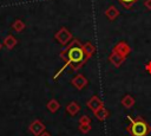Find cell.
I'll return each instance as SVG.
<instances>
[{"mask_svg": "<svg viewBox=\"0 0 151 136\" xmlns=\"http://www.w3.org/2000/svg\"><path fill=\"white\" fill-rule=\"evenodd\" d=\"M59 57L65 61L64 65L70 66L72 71L79 70L88 59L85 54L83 44L78 39L71 40V43L66 45V48L59 53Z\"/></svg>", "mask_w": 151, "mask_h": 136, "instance_id": "obj_1", "label": "cell"}, {"mask_svg": "<svg viewBox=\"0 0 151 136\" xmlns=\"http://www.w3.org/2000/svg\"><path fill=\"white\" fill-rule=\"evenodd\" d=\"M127 119L130 121V123L129 125H126L125 130L130 136H147L151 132V125L142 116L132 118L130 115H127Z\"/></svg>", "mask_w": 151, "mask_h": 136, "instance_id": "obj_2", "label": "cell"}, {"mask_svg": "<svg viewBox=\"0 0 151 136\" xmlns=\"http://www.w3.org/2000/svg\"><path fill=\"white\" fill-rule=\"evenodd\" d=\"M54 39L63 46L68 45L72 40V33L66 28V27H60L57 33L54 34Z\"/></svg>", "mask_w": 151, "mask_h": 136, "instance_id": "obj_3", "label": "cell"}, {"mask_svg": "<svg viewBox=\"0 0 151 136\" xmlns=\"http://www.w3.org/2000/svg\"><path fill=\"white\" fill-rule=\"evenodd\" d=\"M113 51H116L117 53H119L122 57H124V58H126L130 53H131V51H132V48L130 47V45L127 44V43H125V41H119V43H117L114 46H113V48H112Z\"/></svg>", "mask_w": 151, "mask_h": 136, "instance_id": "obj_4", "label": "cell"}, {"mask_svg": "<svg viewBox=\"0 0 151 136\" xmlns=\"http://www.w3.org/2000/svg\"><path fill=\"white\" fill-rule=\"evenodd\" d=\"M28 131L34 136H39L40 134H42L45 131V124L40 119H34L28 125Z\"/></svg>", "mask_w": 151, "mask_h": 136, "instance_id": "obj_5", "label": "cell"}, {"mask_svg": "<svg viewBox=\"0 0 151 136\" xmlns=\"http://www.w3.org/2000/svg\"><path fill=\"white\" fill-rule=\"evenodd\" d=\"M71 84H72L77 90H83V89L88 84V80H87V78H86L84 75L78 73V75H76V76L71 79Z\"/></svg>", "mask_w": 151, "mask_h": 136, "instance_id": "obj_6", "label": "cell"}, {"mask_svg": "<svg viewBox=\"0 0 151 136\" xmlns=\"http://www.w3.org/2000/svg\"><path fill=\"white\" fill-rule=\"evenodd\" d=\"M86 106L92 111V112H96L97 110H99L101 106H104V103H103V101L98 97V96H92L88 101H87V103H86Z\"/></svg>", "mask_w": 151, "mask_h": 136, "instance_id": "obj_7", "label": "cell"}, {"mask_svg": "<svg viewBox=\"0 0 151 136\" xmlns=\"http://www.w3.org/2000/svg\"><path fill=\"white\" fill-rule=\"evenodd\" d=\"M125 59L126 58H124V57H122L119 53H117L116 51H111V53H110V56H109V61L114 66V67H119L124 61H125Z\"/></svg>", "mask_w": 151, "mask_h": 136, "instance_id": "obj_8", "label": "cell"}, {"mask_svg": "<svg viewBox=\"0 0 151 136\" xmlns=\"http://www.w3.org/2000/svg\"><path fill=\"white\" fill-rule=\"evenodd\" d=\"M104 14L106 15V18H107L110 21H113V20H116V19L119 17L120 12H119V9H118L116 6L111 5V6H109V7L105 9Z\"/></svg>", "mask_w": 151, "mask_h": 136, "instance_id": "obj_9", "label": "cell"}, {"mask_svg": "<svg viewBox=\"0 0 151 136\" xmlns=\"http://www.w3.org/2000/svg\"><path fill=\"white\" fill-rule=\"evenodd\" d=\"M18 44V40H17V38L14 37V35H12V34H8L5 39H4V46L5 47H7L8 50H12V48H14V46Z\"/></svg>", "mask_w": 151, "mask_h": 136, "instance_id": "obj_10", "label": "cell"}, {"mask_svg": "<svg viewBox=\"0 0 151 136\" xmlns=\"http://www.w3.org/2000/svg\"><path fill=\"white\" fill-rule=\"evenodd\" d=\"M134 104H136V101H134V98L131 95H125L122 98V105L125 109H131V108L134 106Z\"/></svg>", "mask_w": 151, "mask_h": 136, "instance_id": "obj_11", "label": "cell"}, {"mask_svg": "<svg viewBox=\"0 0 151 136\" xmlns=\"http://www.w3.org/2000/svg\"><path fill=\"white\" fill-rule=\"evenodd\" d=\"M79 111H80V105L77 102H71L66 106V112L68 115H71V116H76Z\"/></svg>", "mask_w": 151, "mask_h": 136, "instance_id": "obj_12", "label": "cell"}, {"mask_svg": "<svg viewBox=\"0 0 151 136\" xmlns=\"http://www.w3.org/2000/svg\"><path fill=\"white\" fill-rule=\"evenodd\" d=\"M93 114H94V116L97 117V119H99V121H105V119H107V118L110 117L109 110H107L106 108H104V106H101L99 110H97V111L93 112Z\"/></svg>", "mask_w": 151, "mask_h": 136, "instance_id": "obj_13", "label": "cell"}, {"mask_svg": "<svg viewBox=\"0 0 151 136\" xmlns=\"http://www.w3.org/2000/svg\"><path fill=\"white\" fill-rule=\"evenodd\" d=\"M46 108H47V110H48L50 112L54 114V112H57V111L59 110V108H60V103H59L57 99L52 98V99H50V101L47 102Z\"/></svg>", "mask_w": 151, "mask_h": 136, "instance_id": "obj_14", "label": "cell"}, {"mask_svg": "<svg viewBox=\"0 0 151 136\" xmlns=\"http://www.w3.org/2000/svg\"><path fill=\"white\" fill-rule=\"evenodd\" d=\"M83 46H84L85 54L87 56V58H88V59H90V58L96 53V51H97L96 46H94V45H92V43H90V41H87V43H86V44H84Z\"/></svg>", "mask_w": 151, "mask_h": 136, "instance_id": "obj_15", "label": "cell"}, {"mask_svg": "<svg viewBox=\"0 0 151 136\" xmlns=\"http://www.w3.org/2000/svg\"><path fill=\"white\" fill-rule=\"evenodd\" d=\"M12 27H13V30H14L15 32H22V31L25 30L26 25H25V22H24L22 20L17 19V20H14V22L12 24Z\"/></svg>", "mask_w": 151, "mask_h": 136, "instance_id": "obj_16", "label": "cell"}, {"mask_svg": "<svg viewBox=\"0 0 151 136\" xmlns=\"http://www.w3.org/2000/svg\"><path fill=\"white\" fill-rule=\"evenodd\" d=\"M137 1H138V0H118V2H119L124 8H126V9H130Z\"/></svg>", "mask_w": 151, "mask_h": 136, "instance_id": "obj_17", "label": "cell"}, {"mask_svg": "<svg viewBox=\"0 0 151 136\" xmlns=\"http://www.w3.org/2000/svg\"><path fill=\"white\" fill-rule=\"evenodd\" d=\"M79 131L81 134H87L91 131V124H79Z\"/></svg>", "mask_w": 151, "mask_h": 136, "instance_id": "obj_18", "label": "cell"}, {"mask_svg": "<svg viewBox=\"0 0 151 136\" xmlns=\"http://www.w3.org/2000/svg\"><path fill=\"white\" fill-rule=\"evenodd\" d=\"M79 124H91V118L87 115H83L79 118Z\"/></svg>", "mask_w": 151, "mask_h": 136, "instance_id": "obj_19", "label": "cell"}, {"mask_svg": "<svg viewBox=\"0 0 151 136\" xmlns=\"http://www.w3.org/2000/svg\"><path fill=\"white\" fill-rule=\"evenodd\" d=\"M145 70H146V72H147V73H150V75H151V60H150V61H147V63L145 64Z\"/></svg>", "mask_w": 151, "mask_h": 136, "instance_id": "obj_20", "label": "cell"}, {"mask_svg": "<svg viewBox=\"0 0 151 136\" xmlns=\"http://www.w3.org/2000/svg\"><path fill=\"white\" fill-rule=\"evenodd\" d=\"M144 5H145V7H146L147 9H150V11H151V0H145Z\"/></svg>", "mask_w": 151, "mask_h": 136, "instance_id": "obj_21", "label": "cell"}, {"mask_svg": "<svg viewBox=\"0 0 151 136\" xmlns=\"http://www.w3.org/2000/svg\"><path fill=\"white\" fill-rule=\"evenodd\" d=\"M39 136H52V135H51L50 132H47V131H44V132H42V134H40Z\"/></svg>", "mask_w": 151, "mask_h": 136, "instance_id": "obj_22", "label": "cell"}, {"mask_svg": "<svg viewBox=\"0 0 151 136\" xmlns=\"http://www.w3.org/2000/svg\"><path fill=\"white\" fill-rule=\"evenodd\" d=\"M1 47H2V44H1V43H0V50H1Z\"/></svg>", "mask_w": 151, "mask_h": 136, "instance_id": "obj_23", "label": "cell"}]
</instances>
